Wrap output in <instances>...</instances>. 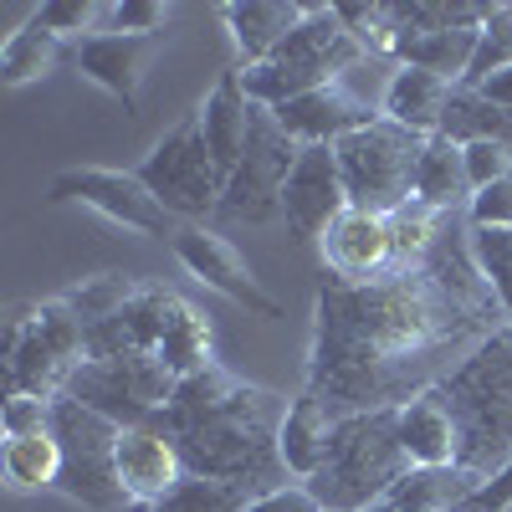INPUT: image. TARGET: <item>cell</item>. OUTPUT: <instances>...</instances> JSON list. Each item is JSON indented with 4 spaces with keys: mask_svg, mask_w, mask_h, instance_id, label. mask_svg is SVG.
Wrapping results in <instances>:
<instances>
[{
    "mask_svg": "<svg viewBox=\"0 0 512 512\" xmlns=\"http://www.w3.org/2000/svg\"><path fill=\"white\" fill-rule=\"evenodd\" d=\"M492 338V328L466 313L425 272L395 267L374 282H344L323 272L313 308L308 395L338 420L369 410H400Z\"/></svg>",
    "mask_w": 512,
    "mask_h": 512,
    "instance_id": "cell-1",
    "label": "cell"
},
{
    "mask_svg": "<svg viewBox=\"0 0 512 512\" xmlns=\"http://www.w3.org/2000/svg\"><path fill=\"white\" fill-rule=\"evenodd\" d=\"M287 405L277 390L246 384L226 364H210L190 379H180L169 400L149 425L175 441L190 477H216L251 492H277L287 487V461H282V420Z\"/></svg>",
    "mask_w": 512,
    "mask_h": 512,
    "instance_id": "cell-2",
    "label": "cell"
},
{
    "mask_svg": "<svg viewBox=\"0 0 512 512\" xmlns=\"http://www.w3.org/2000/svg\"><path fill=\"white\" fill-rule=\"evenodd\" d=\"M436 390L456 420V466L492 482L512 461V338L492 333Z\"/></svg>",
    "mask_w": 512,
    "mask_h": 512,
    "instance_id": "cell-3",
    "label": "cell"
},
{
    "mask_svg": "<svg viewBox=\"0 0 512 512\" xmlns=\"http://www.w3.org/2000/svg\"><path fill=\"white\" fill-rule=\"evenodd\" d=\"M410 472L415 461L400 441V410H369L338 420L323 466L303 487L328 512H374Z\"/></svg>",
    "mask_w": 512,
    "mask_h": 512,
    "instance_id": "cell-4",
    "label": "cell"
},
{
    "mask_svg": "<svg viewBox=\"0 0 512 512\" xmlns=\"http://www.w3.org/2000/svg\"><path fill=\"white\" fill-rule=\"evenodd\" d=\"M364 62H379V57H369L349 36V26L338 21V11L333 6H308L303 26H297L267 62L241 67V82H246L251 103L282 108V103L303 98L313 88H328V82H338L349 67H364Z\"/></svg>",
    "mask_w": 512,
    "mask_h": 512,
    "instance_id": "cell-5",
    "label": "cell"
},
{
    "mask_svg": "<svg viewBox=\"0 0 512 512\" xmlns=\"http://www.w3.org/2000/svg\"><path fill=\"white\" fill-rule=\"evenodd\" d=\"M6 395H41L57 400L72 374L88 364V333L82 318L67 308V297L52 303H16L6 318Z\"/></svg>",
    "mask_w": 512,
    "mask_h": 512,
    "instance_id": "cell-6",
    "label": "cell"
},
{
    "mask_svg": "<svg viewBox=\"0 0 512 512\" xmlns=\"http://www.w3.org/2000/svg\"><path fill=\"white\" fill-rule=\"evenodd\" d=\"M333 154L349 185V210L395 216L400 205L415 200V169L425 154V134L400 128L390 118H374L369 128H354L349 139H338Z\"/></svg>",
    "mask_w": 512,
    "mask_h": 512,
    "instance_id": "cell-7",
    "label": "cell"
},
{
    "mask_svg": "<svg viewBox=\"0 0 512 512\" xmlns=\"http://www.w3.org/2000/svg\"><path fill=\"white\" fill-rule=\"evenodd\" d=\"M52 436L62 446V477L57 492H67L82 507H123L128 492L118 482V436L123 425H113L108 415L88 410L72 395H57L52 405Z\"/></svg>",
    "mask_w": 512,
    "mask_h": 512,
    "instance_id": "cell-8",
    "label": "cell"
},
{
    "mask_svg": "<svg viewBox=\"0 0 512 512\" xmlns=\"http://www.w3.org/2000/svg\"><path fill=\"white\" fill-rule=\"evenodd\" d=\"M139 180L159 195V205L169 216H185V221H200V216H216L221 210V195H226V175L216 154L205 144V128H200V113H190L175 134H164L154 144V154L139 164Z\"/></svg>",
    "mask_w": 512,
    "mask_h": 512,
    "instance_id": "cell-9",
    "label": "cell"
},
{
    "mask_svg": "<svg viewBox=\"0 0 512 512\" xmlns=\"http://www.w3.org/2000/svg\"><path fill=\"white\" fill-rule=\"evenodd\" d=\"M297 154H303V144H297L287 128L272 118V108L256 103L246 154H241V164L231 169L216 216H221V221H246V226L282 221V190H287V175H292Z\"/></svg>",
    "mask_w": 512,
    "mask_h": 512,
    "instance_id": "cell-10",
    "label": "cell"
},
{
    "mask_svg": "<svg viewBox=\"0 0 512 512\" xmlns=\"http://www.w3.org/2000/svg\"><path fill=\"white\" fill-rule=\"evenodd\" d=\"M180 390V374L164 359H88L62 395L108 415L113 425H149Z\"/></svg>",
    "mask_w": 512,
    "mask_h": 512,
    "instance_id": "cell-11",
    "label": "cell"
},
{
    "mask_svg": "<svg viewBox=\"0 0 512 512\" xmlns=\"http://www.w3.org/2000/svg\"><path fill=\"white\" fill-rule=\"evenodd\" d=\"M52 200H82L98 216L139 231V236H169L175 241V216L159 205V195L139 180V169H62L47 190Z\"/></svg>",
    "mask_w": 512,
    "mask_h": 512,
    "instance_id": "cell-12",
    "label": "cell"
},
{
    "mask_svg": "<svg viewBox=\"0 0 512 512\" xmlns=\"http://www.w3.org/2000/svg\"><path fill=\"white\" fill-rule=\"evenodd\" d=\"M349 210V185L338 169L333 144H303L297 154L287 190H282V221L292 241H323L328 226Z\"/></svg>",
    "mask_w": 512,
    "mask_h": 512,
    "instance_id": "cell-13",
    "label": "cell"
},
{
    "mask_svg": "<svg viewBox=\"0 0 512 512\" xmlns=\"http://www.w3.org/2000/svg\"><path fill=\"white\" fill-rule=\"evenodd\" d=\"M175 297L180 292L144 282L123 308H113L108 318L82 328L88 333V359H159L169 313H175Z\"/></svg>",
    "mask_w": 512,
    "mask_h": 512,
    "instance_id": "cell-14",
    "label": "cell"
},
{
    "mask_svg": "<svg viewBox=\"0 0 512 512\" xmlns=\"http://www.w3.org/2000/svg\"><path fill=\"white\" fill-rule=\"evenodd\" d=\"M175 256L185 262L190 277H200L205 287H216L221 297L241 303L246 313H256V318H277V313H282V308H277V297L262 292L256 272L246 267V256H241L226 236L205 231V226H180V236H175Z\"/></svg>",
    "mask_w": 512,
    "mask_h": 512,
    "instance_id": "cell-15",
    "label": "cell"
},
{
    "mask_svg": "<svg viewBox=\"0 0 512 512\" xmlns=\"http://www.w3.org/2000/svg\"><path fill=\"white\" fill-rule=\"evenodd\" d=\"M318 246H323V272L344 282H374L400 267L390 216H369V210H344Z\"/></svg>",
    "mask_w": 512,
    "mask_h": 512,
    "instance_id": "cell-16",
    "label": "cell"
},
{
    "mask_svg": "<svg viewBox=\"0 0 512 512\" xmlns=\"http://www.w3.org/2000/svg\"><path fill=\"white\" fill-rule=\"evenodd\" d=\"M185 461L159 425H128L118 436V482L134 507H154L185 482Z\"/></svg>",
    "mask_w": 512,
    "mask_h": 512,
    "instance_id": "cell-17",
    "label": "cell"
},
{
    "mask_svg": "<svg viewBox=\"0 0 512 512\" xmlns=\"http://www.w3.org/2000/svg\"><path fill=\"white\" fill-rule=\"evenodd\" d=\"M272 118L287 128L297 144H338V139H349L354 128H369V123L384 118V113L369 108L364 98H354V93L344 88V77H338V82H328V88H313V93H303V98L272 108Z\"/></svg>",
    "mask_w": 512,
    "mask_h": 512,
    "instance_id": "cell-18",
    "label": "cell"
},
{
    "mask_svg": "<svg viewBox=\"0 0 512 512\" xmlns=\"http://www.w3.org/2000/svg\"><path fill=\"white\" fill-rule=\"evenodd\" d=\"M77 72L93 77L98 88H108L128 113L139 108V82H144V62H149V36H123V31H93L77 41L72 52Z\"/></svg>",
    "mask_w": 512,
    "mask_h": 512,
    "instance_id": "cell-19",
    "label": "cell"
},
{
    "mask_svg": "<svg viewBox=\"0 0 512 512\" xmlns=\"http://www.w3.org/2000/svg\"><path fill=\"white\" fill-rule=\"evenodd\" d=\"M456 98V82L436 77V72H420V67H395L390 82H384V98H379V113L400 123V128H415V134H441L446 123V108Z\"/></svg>",
    "mask_w": 512,
    "mask_h": 512,
    "instance_id": "cell-20",
    "label": "cell"
},
{
    "mask_svg": "<svg viewBox=\"0 0 512 512\" xmlns=\"http://www.w3.org/2000/svg\"><path fill=\"white\" fill-rule=\"evenodd\" d=\"M251 113L256 103L246 98V82H241V67H231L221 82H216V93H210L200 103V128H205V144L210 154H216L221 164V175L231 180V169L241 164L246 154V139H251Z\"/></svg>",
    "mask_w": 512,
    "mask_h": 512,
    "instance_id": "cell-21",
    "label": "cell"
},
{
    "mask_svg": "<svg viewBox=\"0 0 512 512\" xmlns=\"http://www.w3.org/2000/svg\"><path fill=\"white\" fill-rule=\"evenodd\" d=\"M303 16H308V6H297V0H231L226 26H231V41L241 52V67L267 62L303 26Z\"/></svg>",
    "mask_w": 512,
    "mask_h": 512,
    "instance_id": "cell-22",
    "label": "cell"
},
{
    "mask_svg": "<svg viewBox=\"0 0 512 512\" xmlns=\"http://www.w3.org/2000/svg\"><path fill=\"white\" fill-rule=\"evenodd\" d=\"M482 492V477L466 466H415L374 512H461Z\"/></svg>",
    "mask_w": 512,
    "mask_h": 512,
    "instance_id": "cell-23",
    "label": "cell"
},
{
    "mask_svg": "<svg viewBox=\"0 0 512 512\" xmlns=\"http://www.w3.org/2000/svg\"><path fill=\"white\" fill-rule=\"evenodd\" d=\"M333 431H338V415L308 390L297 395L287 405V420H282V461H287V472L308 482L323 466V456H328Z\"/></svg>",
    "mask_w": 512,
    "mask_h": 512,
    "instance_id": "cell-24",
    "label": "cell"
},
{
    "mask_svg": "<svg viewBox=\"0 0 512 512\" xmlns=\"http://www.w3.org/2000/svg\"><path fill=\"white\" fill-rule=\"evenodd\" d=\"M400 441L415 466H456V420L441 390H425L410 405H400Z\"/></svg>",
    "mask_w": 512,
    "mask_h": 512,
    "instance_id": "cell-25",
    "label": "cell"
},
{
    "mask_svg": "<svg viewBox=\"0 0 512 512\" xmlns=\"http://www.w3.org/2000/svg\"><path fill=\"white\" fill-rule=\"evenodd\" d=\"M415 200L436 205V210H466L472 200V180H466V144L431 134L415 169Z\"/></svg>",
    "mask_w": 512,
    "mask_h": 512,
    "instance_id": "cell-26",
    "label": "cell"
},
{
    "mask_svg": "<svg viewBox=\"0 0 512 512\" xmlns=\"http://www.w3.org/2000/svg\"><path fill=\"white\" fill-rule=\"evenodd\" d=\"M477 41L482 31H425V36H400L395 41V67H420V72H436L446 82H466L472 72V57H477Z\"/></svg>",
    "mask_w": 512,
    "mask_h": 512,
    "instance_id": "cell-27",
    "label": "cell"
},
{
    "mask_svg": "<svg viewBox=\"0 0 512 512\" xmlns=\"http://www.w3.org/2000/svg\"><path fill=\"white\" fill-rule=\"evenodd\" d=\"M159 359L175 369L180 379H190V374H200V369L216 364V338H210V318H205L195 303H185V297H175V313H169Z\"/></svg>",
    "mask_w": 512,
    "mask_h": 512,
    "instance_id": "cell-28",
    "label": "cell"
},
{
    "mask_svg": "<svg viewBox=\"0 0 512 512\" xmlns=\"http://www.w3.org/2000/svg\"><path fill=\"white\" fill-rule=\"evenodd\" d=\"M441 134L456 139V144L492 139V144H507V149H512V108L487 103L477 88H456V98H451V108H446V123H441Z\"/></svg>",
    "mask_w": 512,
    "mask_h": 512,
    "instance_id": "cell-29",
    "label": "cell"
},
{
    "mask_svg": "<svg viewBox=\"0 0 512 512\" xmlns=\"http://www.w3.org/2000/svg\"><path fill=\"white\" fill-rule=\"evenodd\" d=\"M62 62V36L47 31L36 16L6 41V52H0V82H11V88H21V82H36L47 77L52 67Z\"/></svg>",
    "mask_w": 512,
    "mask_h": 512,
    "instance_id": "cell-30",
    "label": "cell"
},
{
    "mask_svg": "<svg viewBox=\"0 0 512 512\" xmlns=\"http://www.w3.org/2000/svg\"><path fill=\"white\" fill-rule=\"evenodd\" d=\"M6 477H11V487H21V492L57 487V477H62V446H57V436L41 431V436L6 441Z\"/></svg>",
    "mask_w": 512,
    "mask_h": 512,
    "instance_id": "cell-31",
    "label": "cell"
},
{
    "mask_svg": "<svg viewBox=\"0 0 512 512\" xmlns=\"http://www.w3.org/2000/svg\"><path fill=\"white\" fill-rule=\"evenodd\" d=\"M262 492L236 487V482H216V477H185L164 502L144 507V512H246Z\"/></svg>",
    "mask_w": 512,
    "mask_h": 512,
    "instance_id": "cell-32",
    "label": "cell"
},
{
    "mask_svg": "<svg viewBox=\"0 0 512 512\" xmlns=\"http://www.w3.org/2000/svg\"><path fill=\"white\" fill-rule=\"evenodd\" d=\"M333 11H338V21L349 26V36L359 41L369 57H379V62L395 57V41H400V31H395V0H344V6H333Z\"/></svg>",
    "mask_w": 512,
    "mask_h": 512,
    "instance_id": "cell-33",
    "label": "cell"
},
{
    "mask_svg": "<svg viewBox=\"0 0 512 512\" xmlns=\"http://www.w3.org/2000/svg\"><path fill=\"white\" fill-rule=\"evenodd\" d=\"M139 287H144V282L123 277V272H98V277H82V287H72V292H62V297H67V308L82 318V328H88V323L108 318L113 308H123Z\"/></svg>",
    "mask_w": 512,
    "mask_h": 512,
    "instance_id": "cell-34",
    "label": "cell"
},
{
    "mask_svg": "<svg viewBox=\"0 0 512 512\" xmlns=\"http://www.w3.org/2000/svg\"><path fill=\"white\" fill-rule=\"evenodd\" d=\"M441 221H446V210L425 205V200H410V205H400V210H395V216H390V236H395V256H400V267H415L420 256L431 251V241H436Z\"/></svg>",
    "mask_w": 512,
    "mask_h": 512,
    "instance_id": "cell-35",
    "label": "cell"
},
{
    "mask_svg": "<svg viewBox=\"0 0 512 512\" xmlns=\"http://www.w3.org/2000/svg\"><path fill=\"white\" fill-rule=\"evenodd\" d=\"M472 256H477L482 277L492 282L497 303H502V308H507V318H512V231L472 226Z\"/></svg>",
    "mask_w": 512,
    "mask_h": 512,
    "instance_id": "cell-36",
    "label": "cell"
},
{
    "mask_svg": "<svg viewBox=\"0 0 512 512\" xmlns=\"http://www.w3.org/2000/svg\"><path fill=\"white\" fill-rule=\"evenodd\" d=\"M502 67H512V6H497L492 21L482 26V41H477V57H472V72H466L461 88H482L487 77H497Z\"/></svg>",
    "mask_w": 512,
    "mask_h": 512,
    "instance_id": "cell-37",
    "label": "cell"
},
{
    "mask_svg": "<svg viewBox=\"0 0 512 512\" xmlns=\"http://www.w3.org/2000/svg\"><path fill=\"white\" fill-rule=\"evenodd\" d=\"M52 405H57V400H41V395H6V400H0V425H6V441L52 431Z\"/></svg>",
    "mask_w": 512,
    "mask_h": 512,
    "instance_id": "cell-38",
    "label": "cell"
},
{
    "mask_svg": "<svg viewBox=\"0 0 512 512\" xmlns=\"http://www.w3.org/2000/svg\"><path fill=\"white\" fill-rule=\"evenodd\" d=\"M507 175H512V149L507 144H492V139L466 144V180H472V195L507 180Z\"/></svg>",
    "mask_w": 512,
    "mask_h": 512,
    "instance_id": "cell-39",
    "label": "cell"
},
{
    "mask_svg": "<svg viewBox=\"0 0 512 512\" xmlns=\"http://www.w3.org/2000/svg\"><path fill=\"white\" fill-rule=\"evenodd\" d=\"M466 221H472V226H492V231H512V175L466 200Z\"/></svg>",
    "mask_w": 512,
    "mask_h": 512,
    "instance_id": "cell-40",
    "label": "cell"
},
{
    "mask_svg": "<svg viewBox=\"0 0 512 512\" xmlns=\"http://www.w3.org/2000/svg\"><path fill=\"white\" fill-rule=\"evenodd\" d=\"M108 16V6H98V0H47V6L36 11V21L67 36V31H93V21Z\"/></svg>",
    "mask_w": 512,
    "mask_h": 512,
    "instance_id": "cell-41",
    "label": "cell"
},
{
    "mask_svg": "<svg viewBox=\"0 0 512 512\" xmlns=\"http://www.w3.org/2000/svg\"><path fill=\"white\" fill-rule=\"evenodd\" d=\"M164 21L169 11L159 0H118V6H108V31H123V36H154Z\"/></svg>",
    "mask_w": 512,
    "mask_h": 512,
    "instance_id": "cell-42",
    "label": "cell"
},
{
    "mask_svg": "<svg viewBox=\"0 0 512 512\" xmlns=\"http://www.w3.org/2000/svg\"><path fill=\"white\" fill-rule=\"evenodd\" d=\"M246 512H323V507H318V497H313L303 482H287V487H277V492H262Z\"/></svg>",
    "mask_w": 512,
    "mask_h": 512,
    "instance_id": "cell-43",
    "label": "cell"
},
{
    "mask_svg": "<svg viewBox=\"0 0 512 512\" xmlns=\"http://www.w3.org/2000/svg\"><path fill=\"white\" fill-rule=\"evenodd\" d=\"M461 512H512V461L502 466L492 482H482V492L466 502Z\"/></svg>",
    "mask_w": 512,
    "mask_h": 512,
    "instance_id": "cell-44",
    "label": "cell"
},
{
    "mask_svg": "<svg viewBox=\"0 0 512 512\" xmlns=\"http://www.w3.org/2000/svg\"><path fill=\"white\" fill-rule=\"evenodd\" d=\"M477 93H482L487 103H497V108H512V67H502L497 77H487Z\"/></svg>",
    "mask_w": 512,
    "mask_h": 512,
    "instance_id": "cell-45",
    "label": "cell"
},
{
    "mask_svg": "<svg viewBox=\"0 0 512 512\" xmlns=\"http://www.w3.org/2000/svg\"><path fill=\"white\" fill-rule=\"evenodd\" d=\"M502 333H507V338H512V323H507V328H502Z\"/></svg>",
    "mask_w": 512,
    "mask_h": 512,
    "instance_id": "cell-46",
    "label": "cell"
},
{
    "mask_svg": "<svg viewBox=\"0 0 512 512\" xmlns=\"http://www.w3.org/2000/svg\"><path fill=\"white\" fill-rule=\"evenodd\" d=\"M323 512H328V507H323Z\"/></svg>",
    "mask_w": 512,
    "mask_h": 512,
    "instance_id": "cell-47",
    "label": "cell"
},
{
    "mask_svg": "<svg viewBox=\"0 0 512 512\" xmlns=\"http://www.w3.org/2000/svg\"><path fill=\"white\" fill-rule=\"evenodd\" d=\"M139 512H144V507H139Z\"/></svg>",
    "mask_w": 512,
    "mask_h": 512,
    "instance_id": "cell-48",
    "label": "cell"
}]
</instances>
